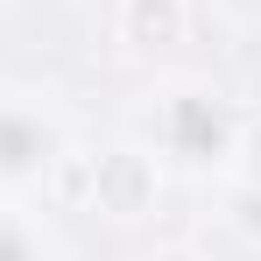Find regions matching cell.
I'll use <instances>...</instances> for the list:
<instances>
[{
	"mask_svg": "<svg viewBox=\"0 0 261 261\" xmlns=\"http://www.w3.org/2000/svg\"><path fill=\"white\" fill-rule=\"evenodd\" d=\"M148 261H198V254H191V247H155Z\"/></svg>",
	"mask_w": 261,
	"mask_h": 261,
	"instance_id": "cell-8",
	"label": "cell"
},
{
	"mask_svg": "<svg viewBox=\"0 0 261 261\" xmlns=\"http://www.w3.org/2000/svg\"><path fill=\"white\" fill-rule=\"evenodd\" d=\"M191 21H198L191 0H113V43L134 64L176 57V49L191 43Z\"/></svg>",
	"mask_w": 261,
	"mask_h": 261,
	"instance_id": "cell-4",
	"label": "cell"
},
{
	"mask_svg": "<svg viewBox=\"0 0 261 261\" xmlns=\"http://www.w3.org/2000/svg\"><path fill=\"white\" fill-rule=\"evenodd\" d=\"M226 226H233L247 247H261V176H233V191H226Z\"/></svg>",
	"mask_w": 261,
	"mask_h": 261,
	"instance_id": "cell-6",
	"label": "cell"
},
{
	"mask_svg": "<svg viewBox=\"0 0 261 261\" xmlns=\"http://www.w3.org/2000/svg\"><path fill=\"white\" fill-rule=\"evenodd\" d=\"M85 205L99 219H120V226H134V219L155 212V198H163V184H170V170L155 163V148L148 141H113V148H99V155H85Z\"/></svg>",
	"mask_w": 261,
	"mask_h": 261,
	"instance_id": "cell-3",
	"label": "cell"
},
{
	"mask_svg": "<svg viewBox=\"0 0 261 261\" xmlns=\"http://www.w3.org/2000/svg\"><path fill=\"white\" fill-rule=\"evenodd\" d=\"M71 163V120L29 99V92H0V198H29Z\"/></svg>",
	"mask_w": 261,
	"mask_h": 261,
	"instance_id": "cell-2",
	"label": "cell"
},
{
	"mask_svg": "<svg viewBox=\"0 0 261 261\" xmlns=\"http://www.w3.org/2000/svg\"><path fill=\"white\" fill-rule=\"evenodd\" d=\"M240 127L247 113L226 99L205 78H170L148 99V148L170 176H233V155H240Z\"/></svg>",
	"mask_w": 261,
	"mask_h": 261,
	"instance_id": "cell-1",
	"label": "cell"
},
{
	"mask_svg": "<svg viewBox=\"0 0 261 261\" xmlns=\"http://www.w3.org/2000/svg\"><path fill=\"white\" fill-rule=\"evenodd\" d=\"M233 176H261V113H247V127H240V155H233Z\"/></svg>",
	"mask_w": 261,
	"mask_h": 261,
	"instance_id": "cell-7",
	"label": "cell"
},
{
	"mask_svg": "<svg viewBox=\"0 0 261 261\" xmlns=\"http://www.w3.org/2000/svg\"><path fill=\"white\" fill-rule=\"evenodd\" d=\"M0 261H64V233L49 226L43 205L0 198Z\"/></svg>",
	"mask_w": 261,
	"mask_h": 261,
	"instance_id": "cell-5",
	"label": "cell"
}]
</instances>
